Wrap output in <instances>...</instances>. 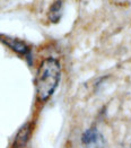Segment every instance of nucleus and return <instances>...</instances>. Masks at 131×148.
Instances as JSON below:
<instances>
[{"label": "nucleus", "mask_w": 131, "mask_h": 148, "mask_svg": "<svg viewBox=\"0 0 131 148\" xmlns=\"http://www.w3.org/2000/svg\"><path fill=\"white\" fill-rule=\"evenodd\" d=\"M82 143L87 146H95L97 148H104L105 147V140L102 134L98 132L96 128H91L87 129L82 136Z\"/></svg>", "instance_id": "f03ea898"}, {"label": "nucleus", "mask_w": 131, "mask_h": 148, "mask_svg": "<svg viewBox=\"0 0 131 148\" xmlns=\"http://www.w3.org/2000/svg\"><path fill=\"white\" fill-rule=\"evenodd\" d=\"M130 148H131V147H130Z\"/></svg>", "instance_id": "423d86ee"}, {"label": "nucleus", "mask_w": 131, "mask_h": 148, "mask_svg": "<svg viewBox=\"0 0 131 148\" xmlns=\"http://www.w3.org/2000/svg\"><path fill=\"white\" fill-rule=\"evenodd\" d=\"M31 132H32L31 124L26 123L25 125H23L19 129V131L17 132L16 137H15V140H14V144H12V148H24L26 146V144L28 143V140H29Z\"/></svg>", "instance_id": "20e7f679"}, {"label": "nucleus", "mask_w": 131, "mask_h": 148, "mask_svg": "<svg viewBox=\"0 0 131 148\" xmlns=\"http://www.w3.org/2000/svg\"><path fill=\"white\" fill-rule=\"evenodd\" d=\"M61 10H62V1L58 0L51 6L50 12H49V18L51 19V22L57 23L59 21L61 17Z\"/></svg>", "instance_id": "39448f33"}, {"label": "nucleus", "mask_w": 131, "mask_h": 148, "mask_svg": "<svg viewBox=\"0 0 131 148\" xmlns=\"http://www.w3.org/2000/svg\"><path fill=\"white\" fill-rule=\"evenodd\" d=\"M0 41L3 42L7 47H9L12 51L19 53V54H27L28 53V47L25 44L23 41L18 40V38H12L9 36H0Z\"/></svg>", "instance_id": "7ed1b4c3"}, {"label": "nucleus", "mask_w": 131, "mask_h": 148, "mask_svg": "<svg viewBox=\"0 0 131 148\" xmlns=\"http://www.w3.org/2000/svg\"><path fill=\"white\" fill-rule=\"evenodd\" d=\"M61 75V67L57 59L47 58L38 67L36 74V93L41 102L48 101L57 89Z\"/></svg>", "instance_id": "f257e3e1"}]
</instances>
